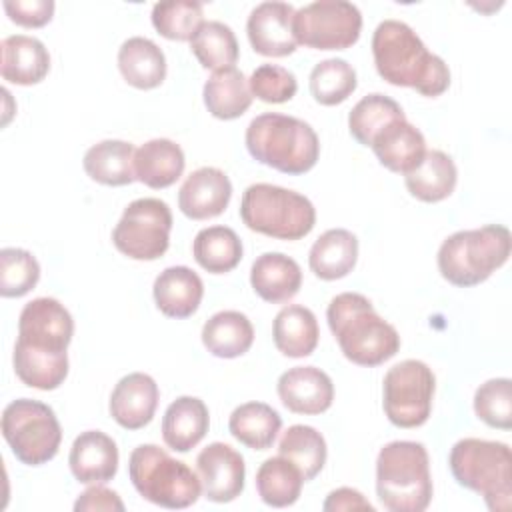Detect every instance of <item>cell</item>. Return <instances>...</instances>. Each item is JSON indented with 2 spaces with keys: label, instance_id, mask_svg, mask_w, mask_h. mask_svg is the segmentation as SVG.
I'll return each mask as SVG.
<instances>
[{
  "label": "cell",
  "instance_id": "1",
  "mask_svg": "<svg viewBox=\"0 0 512 512\" xmlns=\"http://www.w3.org/2000/svg\"><path fill=\"white\" fill-rule=\"evenodd\" d=\"M374 66L388 84L414 88L436 98L450 86V68L432 54L420 36L402 20H382L372 34Z\"/></svg>",
  "mask_w": 512,
  "mask_h": 512
},
{
  "label": "cell",
  "instance_id": "2",
  "mask_svg": "<svg viewBox=\"0 0 512 512\" xmlns=\"http://www.w3.org/2000/svg\"><path fill=\"white\" fill-rule=\"evenodd\" d=\"M328 328L346 360L374 368L394 358L400 350V334L358 292L334 296L326 310Z\"/></svg>",
  "mask_w": 512,
  "mask_h": 512
},
{
  "label": "cell",
  "instance_id": "3",
  "mask_svg": "<svg viewBox=\"0 0 512 512\" xmlns=\"http://www.w3.org/2000/svg\"><path fill=\"white\" fill-rule=\"evenodd\" d=\"M244 142L256 162L290 176L306 174L320 156V140L314 128L296 116L278 112L252 118Z\"/></svg>",
  "mask_w": 512,
  "mask_h": 512
},
{
  "label": "cell",
  "instance_id": "4",
  "mask_svg": "<svg viewBox=\"0 0 512 512\" xmlns=\"http://www.w3.org/2000/svg\"><path fill=\"white\" fill-rule=\"evenodd\" d=\"M430 458L422 442L394 440L376 458V494L392 512H422L432 500Z\"/></svg>",
  "mask_w": 512,
  "mask_h": 512
},
{
  "label": "cell",
  "instance_id": "5",
  "mask_svg": "<svg viewBox=\"0 0 512 512\" xmlns=\"http://www.w3.org/2000/svg\"><path fill=\"white\" fill-rule=\"evenodd\" d=\"M512 252L510 230L502 224H486L450 234L438 248L442 278L458 288L476 286L502 268Z\"/></svg>",
  "mask_w": 512,
  "mask_h": 512
},
{
  "label": "cell",
  "instance_id": "6",
  "mask_svg": "<svg viewBox=\"0 0 512 512\" xmlns=\"http://www.w3.org/2000/svg\"><path fill=\"white\" fill-rule=\"evenodd\" d=\"M454 480L486 502L492 512L512 508V452L496 440L462 438L448 456Z\"/></svg>",
  "mask_w": 512,
  "mask_h": 512
},
{
  "label": "cell",
  "instance_id": "7",
  "mask_svg": "<svg viewBox=\"0 0 512 512\" xmlns=\"http://www.w3.org/2000/svg\"><path fill=\"white\" fill-rule=\"evenodd\" d=\"M240 218L252 232L292 242L312 232L316 208L296 190L258 182L244 190Z\"/></svg>",
  "mask_w": 512,
  "mask_h": 512
},
{
  "label": "cell",
  "instance_id": "8",
  "mask_svg": "<svg viewBox=\"0 0 512 512\" xmlns=\"http://www.w3.org/2000/svg\"><path fill=\"white\" fill-rule=\"evenodd\" d=\"M128 476L144 500L170 510L188 508L202 494L198 474L156 444H140L132 450Z\"/></svg>",
  "mask_w": 512,
  "mask_h": 512
},
{
  "label": "cell",
  "instance_id": "9",
  "mask_svg": "<svg viewBox=\"0 0 512 512\" xmlns=\"http://www.w3.org/2000/svg\"><path fill=\"white\" fill-rule=\"evenodd\" d=\"M2 436L18 462L42 466L58 454L62 428L48 404L18 398L2 412Z\"/></svg>",
  "mask_w": 512,
  "mask_h": 512
},
{
  "label": "cell",
  "instance_id": "10",
  "mask_svg": "<svg viewBox=\"0 0 512 512\" xmlns=\"http://www.w3.org/2000/svg\"><path fill=\"white\" fill-rule=\"evenodd\" d=\"M436 376L422 360L394 364L382 382V406L386 418L398 428H418L432 412Z\"/></svg>",
  "mask_w": 512,
  "mask_h": 512
},
{
  "label": "cell",
  "instance_id": "11",
  "mask_svg": "<svg viewBox=\"0 0 512 512\" xmlns=\"http://www.w3.org/2000/svg\"><path fill=\"white\" fill-rule=\"evenodd\" d=\"M172 212L160 198L130 202L112 230V244L132 260H158L170 246Z\"/></svg>",
  "mask_w": 512,
  "mask_h": 512
},
{
  "label": "cell",
  "instance_id": "12",
  "mask_svg": "<svg viewBox=\"0 0 512 512\" xmlns=\"http://www.w3.org/2000/svg\"><path fill=\"white\" fill-rule=\"evenodd\" d=\"M292 32L306 48L346 50L360 38L362 14L346 0H316L294 12Z\"/></svg>",
  "mask_w": 512,
  "mask_h": 512
},
{
  "label": "cell",
  "instance_id": "13",
  "mask_svg": "<svg viewBox=\"0 0 512 512\" xmlns=\"http://www.w3.org/2000/svg\"><path fill=\"white\" fill-rule=\"evenodd\" d=\"M74 336V320L56 298L40 296L30 300L18 318V340L14 346L46 354L68 356Z\"/></svg>",
  "mask_w": 512,
  "mask_h": 512
},
{
  "label": "cell",
  "instance_id": "14",
  "mask_svg": "<svg viewBox=\"0 0 512 512\" xmlns=\"http://www.w3.org/2000/svg\"><path fill=\"white\" fill-rule=\"evenodd\" d=\"M202 494L216 504L236 500L244 490L246 464L238 450L224 442H212L196 456Z\"/></svg>",
  "mask_w": 512,
  "mask_h": 512
},
{
  "label": "cell",
  "instance_id": "15",
  "mask_svg": "<svg viewBox=\"0 0 512 512\" xmlns=\"http://www.w3.org/2000/svg\"><path fill=\"white\" fill-rule=\"evenodd\" d=\"M294 12L292 4L276 0L254 6L246 22V34L252 50L268 58L290 56L298 46L292 32Z\"/></svg>",
  "mask_w": 512,
  "mask_h": 512
},
{
  "label": "cell",
  "instance_id": "16",
  "mask_svg": "<svg viewBox=\"0 0 512 512\" xmlns=\"http://www.w3.org/2000/svg\"><path fill=\"white\" fill-rule=\"evenodd\" d=\"M276 392L280 402L294 414L316 416L334 402L332 378L316 366H294L280 374Z\"/></svg>",
  "mask_w": 512,
  "mask_h": 512
},
{
  "label": "cell",
  "instance_id": "17",
  "mask_svg": "<svg viewBox=\"0 0 512 512\" xmlns=\"http://www.w3.org/2000/svg\"><path fill=\"white\" fill-rule=\"evenodd\" d=\"M232 198V182L224 170L202 166L182 182L178 190V208L190 220H208L220 216Z\"/></svg>",
  "mask_w": 512,
  "mask_h": 512
},
{
  "label": "cell",
  "instance_id": "18",
  "mask_svg": "<svg viewBox=\"0 0 512 512\" xmlns=\"http://www.w3.org/2000/svg\"><path fill=\"white\" fill-rule=\"evenodd\" d=\"M160 390L144 372H130L118 380L110 394L108 410L114 422L126 430H140L154 418Z\"/></svg>",
  "mask_w": 512,
  "mask_h": 512
},
{
  "label": "cell",
  "instance_id": "19",
  "mask_svg": "<svg viewBox=\"0 0 512 512\" xmlns=\"http://www.w3.org/2000/svg\"><path fill=\"white\" fill-rule=\"evenodd\" d=\"M68 464L80 484H106L118 472V446L100 430L80 432L72 442Z\"/></svg>",
  "mask_w": 512,
  "mask_h": 512
},
{
  "label": "cell",
  "instance_id": "20",
  "mask_svg": "<svg viewBox=\"0 0 512 512\" xmlns=\"http://www.w3.org/2000/svg\"><path fill=\"white\" fill-rule=\"evenodd\" d=\"M378 162L396 174L412 172L426 154L424 134L406 118L384 126L370 144Z\"/></svg>",
  "mask_w": 512,
  "mask_h": 512
},
{
  "label": "cell",
  "instance_id": "21",
  "mask_svg": "<svg viewBox=\"0 0 512 512\" xmlns=\"http://www.w3.org/2000/svg\"><path fill=\"white\" fill-rule=\"evenodd\" d=\"M250 284L264 302L284 304L298 294L302 270L294 258L282 252H264L252 262Z\"/></svg>",
  "mask_w": 512,
  "mask_h": 512
},
{
  "label": "cell",
  "instance_id": "22",
  "mask_svg": "<svg viewBox=\"0 0 512 512\" xmlns=\"http://www.w3.org/2000/svg\"><path fill=\"white\" fill-rule=\"evenodd\" d=\"M156 308L168 318L192 316L204 296L202 278L188 266L164 268L152 286Z\"/></svg>",
  "mask_w": 512,
  "mask_h": 512
},
{
  "label": "cell",
  "instance_id": "23",
  "mask_svg": "<svg viewBox=\"0 0 512 512\" xmlns=\"http://www.w3.org/2000/svg\"><path fill=\"white\" fill-rule=\"evenodd\" d=\"M0 74L6 82L32 86L46 78L50 70V54L46 46L26 34H12L2 40Z\"/></svg>",
  "mask_w": 512,
  "mask_h": 512
},
{
  "label": "cell",
  "instance_id": "24",
  "mask_svg": "<svg viewBox=\"0 0 512 512\" xmlns=\"http://www.w3.org/2000/svg\"><path fill=\"white\" fill-rule=\"evenodd\" d=\"M210 414L204 400L196 396H180L166 408L162 416V440L174 452H188L206 436Z\"/></svg>",
  "mask_w": 512,
  "mask_h": 512
},
{
  "label": "cell",
  "instance_id": "25",
  "mask_svg": "<svg viewBox=\"0 0 512 512\" xmlns=\"http://www.w3.org/2000/svg\"><path fill=\"white\" fill-rule=\"evenodd\" d=\"M186 158L174 140L152 138L136 148L134 176L148 188L162 190L172 186L184 172Z\"/></svg>",
  "mask_w": 512,
  "mask_h": 512
},
{
  "label": "cell",
  "instance_id": "26",
  "mask_svg": "<svg viewBox=\"0 0 512 512\" xmlns=\"http://www.w3.org/2000/svg\"><path fill=\"white\" fill-rule=\"evenodd\" d=\"M118 70L130 86L152 90L166 78V56L150 38L132 36L118 48Z\"/></svg>",
  "mask_w": 512,
  "mask_h": 512
},
{
  "label": "cell",
  "instance_id": "27",
  "mask_svg": "<svg viewBox=\"0 0 512 512\" xmlns=\"http://www.w3.org/2000/svg\"><path fill=\"white\" fill-rule=\"evenodd\" d=\"M358 260V238L346 228H330L312 244L310 270L326 282L348 276Z\"/></svg>",
  "mask_w": 512,
  "mask_h": 512
},
{
  "label": "cell",
  "instance_id": "28",
  "mask_svg": "<svg viewBox=\"0 0 512 512\" xmlns=\"http://www.w3.org/2000/svg\"><path fill=\"white\" fill-rule=\"evenodd\" d=\"M202 344L216 358H238L246 354L254 342V326L246 314L238 310H220L202 326Z\"/></svg>",
  "mask_w": 512,
  "mask_h": 512
},
{
  "label": "cell",
  "instance_id": "29",
  "mask_svg": "<svg viewBox=\"0 0 512 512\" xmlns=\"http://www.w3.org/2000/svg\"><path fill=\"white\" fill-rule=\"evenodd\" d=\"M272 338L278 352L288 358L310 356L316 350L320 338L318 320L310 308L288 304L274 318Z\"/></svg>",
  "mask_w": 512,
  "mask_h": 512
},
{
  "label": "cell",
  "instance_id": "30",
  "mask_svg": "<svg viewBox=\"0 0 512 512\" xmlns=\"http://www.w3.org/2000/svg\"><path fill=\"white\" fill-rule=\"evenodd\" d=\"M408 192L420 202L446 200L458 182V170L454 160L442 150H426L422 162L408 174H404Z\"/></svg>",
  "mask_w": 512,
  "mask_h": 512
},
{
  "label": "cell",
  "instance_id": "31",
  "mask_svg": "<svg viewBox=\"0 0 512 512\" xmlns=\"http://www.w3.org/2000/svg\"><path fill=\"white\" fill-rule=\"evenodd\" d=\"M204 106L218 120L240 118L252 104V92L242 70L236 66L212 72L202 90Z\"/></svg>",
  "mask_w": 512,
  "mask_h": 512
},
{
  "label": "cell",
  "instance_id": "32",
  "mask_svg": "<svg viewBox=\"0 0 512 512\" xmlns=\"http://www.w3.org/2000/svg\"><path fill=\"white\" fill-rule=\"evenodd\" d=\"M136 148L126 140H102L90 146L82 158L84 172L104 186H126L134 176Z\"/></svg>",
  "mask_w": 512,
  "mask_h": 512
},
{
  "label": "cell",
  "instance_id": "33",
  "mask_svg": "<svg viewBox=\"0 0 512 512\" xmlns=\"http://www.w3.org/2000/svg\"><path fill=\"white\" fill-rule=\"evenodd\" d=\"M280 428V414L264 402H244L232 410L228 420L230 434L252 450H268Z\"/></svg>",
  "mask_w": 512,
  "mask_h": 512
},
{
  "label": "cell",
  "instance_id": "34",
  "mask_svg": "<svg viewBox=\"0 0 512 512\" xmlns=\"http://www.w3.org/2000/svg\"><path fill=\"white\" fill-rule=\"evenodd\" d=\"M242 240L228 226L202 228L192 242V256L210 274H226L242 260Z\"/></svg>",
  "mask_w": 512,
  "mask_h": 512
},
{
  "label": "cell",
  "instance_id": "35",
  "mask_svg": "<svg viewBox=\"0 0 512 512\" xmlns=\"http://www.w3.org/2000/svg\"><path fill=\"white\" fill-rule=\"evenodd\" d=\"M304 482L298 466L280 454L264 460L256 470L258 496L272 508L292 506L300 498Z\"/></svg>",
  "mask_w": 512,
  "mask_h": 512
},
{
  "label": "cell",
  "instance_id": "36",
  "mask_svg": "<svg viewBox=\"0 0 512 512\" xmlns=\"http://www.w3.org/2000/svg\"><path fill=\"white\" fill-rule=\"evenodd\" d=\"M278 454L296 464L304 480L308 482L322 472L328 450L324 436L316 428L306 424H294L282 434L278 442Z\"/></svg>",
  "mask_w": 512,
  "mask_h": 512
},
{
  "label": "cell",
  "instance_id": "37",
  "mask_svg": "<svg viewBox=\"0 0 512 512\" xmlns=\"http://www.w3.org/2000/svg\"><path fill=\"white\" fill-rule=\"evenodd\" d=\"M402 118H406V114L396 100H392L386 94L374 92L360 98L354 104V108L348 114V130L358 144L370 146L374 136L384 126Z\"/></svg>",
  "mask_w": 512,
  "mask_h": 512
},
{
  "label": "cell",
  "instance_id": "38",
  "mask_svg": "<svg viewBox=\"0 0 512 512\" xmlns=\"http://www.w3.org/2000/svg\"><path fill=\"white\" fill-rule=\"evenodd\" d=\"M190 50L206 70L230 68L238 60V40L232 28L218 20H208L190 40Z\"/></svg>",
  "mask_w": 512,
  "mask_h": 512
},
{
  "label": "cell",
  "instance_id": "39",
  "mask_svg": "<svg viewBox=\"0 0 512 512\" xmlns=\"http://www.w3.org/2000/svg\"><path fill=\"white\" fill-rule=\"evenodd\" d=\"M356 86V70L344 58H326L310 72V94L322 106L342 104Z\"/></svg>",
  "mask_w": 512,
  "mask_h": 512
},
{
  "label": "cell",
  "instance_id": "40",
  "mask_svg": "<svg viewBox=\"0 0 512 512\" xmlns=\"http://www.w3.org/2000/svg\"><path fill=\"white\" fill-rule=\"evenodd\" d=\"M152 26L168 40L186 42L204 24V8L196 0H170L158 2L152 8Z\"/></svg>",
  "mask_w": 512,
  "mask_h": 512
},
{
  "label": "cell",
  "instance_id": "41",
  "mask_svg": "<svg viewBox=\"0 0 512 512\" xmlns=\"http://www.w3.org/2000/svg\"><path fill=\"white\" fill-rule=\"evenodd\" d=\"M12 364L22 384L36 390H56L68 376V356H46L14 346Z\"/></svg>",
  "mask_w": 512,
  "mask_h": 512
},
{
  "label": "cell",
  "instance_id": "42",
  "mask_svg": "<svg viewBox=\"0 0 512 512\" xmlns=\"http://www.w3.org/2000/svg\"><path fill=\"white\" fill-rule=\"evenodd\" d=\"M38 280L40 264L32 252L14 246L0 250V294L4 298L28 294Z\"/></svg>",
  "mask_w": 512,
  "mask_h": 512
},
{
  "label": "cell",
  "instance_id": "43",
  "mask_svg": "<svg viewBox=\"0 0 512 512\" xmlns=\"http://www.w3.org/2000/svg\"><path fill=\"white\" fill-rule=\"evenodd\" d=\"M474 412L490 428H512V382L510 378H490L474 392Z\"/></svg>",
  "mask_w": 512,
  "mask_h": 512
},
{
  "label": "cell",
  "instance_id": "44",
  "mask_svg": "<svg viewBox=\"0 0 512 512\" xmlns=\"http://www.w3.org/2000/svg\"><path fill=\"white\" fill-rule=\"evenodd\" d=\"M248 86L252 96L266 104H284L298 90L296 76L278 64H260L248 78Z\"/></svg>",
  "mask_w": 512,
  "mask_h": 512
},
{
  "label": "cell",
  "instance_id": "45",
  "mask_svg": "<svg viewBox=\"0 0 512 512\" xmlns=\"http://www.w3.org/2000/svg\"><path fill=\"white\" fill-rule=\"evenodd\" d=\"M2 6L8 18L24 28L46 26L54 16L52 0H6Z\"/></svg>",
  "mask_w": 512,
  "mask_h": 512
},
{
  "label": "cell",
  "instance_id": "46",
  "mask_svg": "<svg viewBox=\"0 0 512 512\" xmlns=\"http://www.w3.org/2000/svg\"><path fill=\"white\" fill-rule=\"evenodd\" d=\"M74 510L76 512H92V510H104V512H122L124 510V502L120 500V496L102 486V484H90V488H86L74 502Z\"/></svg>",
  "mask_w": 512,
  "mask_h": 512
},
{
  "label": "cell",
  "instance_id": "47",
  "mask_svg": "<svg viewBox=\"0 0 512 512\" xmlns=\"http://www.w3.org/2000/svg\"><path fill=\"white\" fill-rule=\"evenodd\" d=\"M322 510L326 512H344V510H370L374 512V506L364 498L362 492L354 490V488H348V486H342V488H336L332 490L324 504H322Z\"/></svg>",
  "mask_w": 512,
  "mask_h": 512
}]
</instances>
